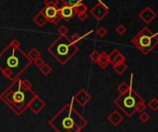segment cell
I'll list each match as a JSON object with an SVG mask.
<instances>
[{
  "label": "cell",
  "instance_id": "cell-27",
  "mask_svg": "<svg viewBox=\"0 0 158 132\" xmlns=\"http://www.w3.org/2000/svg\"><path fill=\"white\" fill-rule=\"evenodd\" d=\"M32 1H35V0H32Z\"/></svg>",
  "mask_w": 158,
  "mask_h": 132
},
{
  "label": "cell",
  "instance_id": "cell-15",
  "mask_svg": "<svg viewBox=\"0 0 158 132\" xmlns=\"http://www.w3.org/2000/svg\"><path fill=\"white\" fill-rule=\"evenodd\" d=\"M60 1L64 6H69L71 7H74L76 5L81 2V0H60Z\"/></svg>",
  "mask_w": 158,
  "mask_h": 132
},
{
  "label": "cell",
  "instance_id": "cell-25",
  "mask_svg": "<svg viewBox=\"0 0 158 132\" xmlns=\"http://www.w3.org/2000/svg\"><path fill=\"white\" fill-rule=\"evenodd\" d=\"M129 88L130 87H128V85L127 84H125V83H122L119 87H118V91L121 93H125V92H127L128 90H129Z\"/></svg>",
  "mask_w": 158,
  "mask_h": 132
},
{
  "label": "cell",
  "instance_id": "cell-20",
  "mask_svg": "<svg viewBox=\"0 0 158 132\" xmlns=\"http://www.w3.org/2000/svg\"><path fill=\"white\" fill-rule=\"evenodd\" d=\"M44 6H58V0H44Z\"/></svg>",
  "mask_w": 158,
  "mask_h": 132
},
{
  "label": "cell",
  "instance_id": "cell-4",
  "mask_svg": "<svg viewBox=\"0 0 158 132\" xmlns=\"http://www.w3.org/2000/svg\"><path fill=\"white\" fill-rule=\"evenodd\" d=\"M48 52L60 63L66 64L76 53L79 48L68 35H59L47 48Z\"/></svg>",
  "mask_w": 158,
  "mask_h": 132
},
{
  "label": "cell",
  "instance_id": "cell-10",
  "mask_svg": "<svg viewBox=\"0 0 158 132\" xmlns=\"http://www.w3.org/2000/svg\"><path fill=\"white\" fill-rule=\"evenodd\" d=\"M58 11H59V16L60 19H63L66 21H69L72 19V18L75 15L74 9L71 6H62L61 7H58Z\"/></svg>",
  "mask_w": 158,
  "mask_h": 132
},
{
  "label": "cell",
  "instance_id": "cell-21",
  "mask_svg": "<svg viewBox=\"0 0 158 132\" xmlns=\"http://www.w3.org/2000/svg\"><path fill=\"white\" fill-rule=\"evenodd\" d=\"M57 31H58V33L60 35H67L68 32H69V29H68V27L66 25H62V26H60L58 28Z\"/></svg>",
  "mask_w": 158,
  "mask_h": 132
},
{
  "label": "cell",
  "instance_id": "cell-14",
  "mask_svg": "<svg viewBox=\"0 0 158 132\" xmlns=\"http://www.w3.org/2000/svg\"><path fill=\"white\" fill-rule=\"evenodd\" d=\"M27 56H28V57L31 59V61H34L35 59H37V58L40 57L41 54H40V52H39L36 48H32Z\"/></svg>",
  "mask_w": 158,
  "mask_h": 132
},
{
  "label": "cell",
  "instance_id": "cell-7",
  "mask_svg": "<svg viewBox=\"0 0 158 132\" xmlns=\"http://www.w3.org/2000/svg\"><path fill=\"white\" fill-rule=\"evenodd\" d=\"M91 15L98 21H101L109 13L108 7L102 2H98L90 9Z\"/></svg>",
  "mask_w": 158,
  "mask_h": 132
},
{
  "label": "cell",
  "instance_id": "cell-11",
  "mask_svg": "<svg viewBox=\"0 0 158 132\" xmlns=\"http://www.w3.org/2000/svg\"><path fill=\"white\" fill-rule=\"evenodd\" d=\"M33 22L40 28L44 27L46 23H47V19L44 17V13L42 10H40L34 17H33Z\"/></svg>",
  "mask_w": 158,
  "mask_h": 132
},
{
  "label": "cell",
  "instance_id": "cell-19",
  "mask_svg": "<svg viewBox=\"0 0 158 132\" xmlns=\"http://www.w3.org/2000/svg\"><path fill=\"white\" fill-rule=\"evenodd\" d=\"M89 33H86L85 35H88ZM85 35H80L79 33H74V34H72L71 35V37H70V40L73 42V43H77L81 39H82Z\"/></svg>",
  "mask_w": 158,
  "mask_h": 132
},
{
  "label": "cell",
  "instance_id": "cell-3",
  "mask_svg": "<svg viewBox=\"0 0 158 132\" xmlns=\"http://www.w3.org/2000/svg\"><path fill=\"white\" fill-rule=\"evenodd\" d=\"M84 123L82 118L70 105H66L52 121L59 132H78Z\"/></svg>",
  "mask_w": 158,
  "mask_h": 132
},
{
  "label": "cell",
  "instance_id": "cell-6",
  "mask_svg": "<svg viewBox=\"0 0 158 132\" xmlns=\"http://www.w3.org/2000/svg\"><path fill=\"white\" fill-rule=\"evenodd\" d=\"M141 103H143V99L131 87L127 92L123 93L118 98L116 99V104L129 116H131L138 108Z\"/></svg>",
  "mask_w": 158,
  "mask_h": 132
},
{
  "label": "cell",
  "instance_id": "cell-8",
  "mask_svg": "<svg viewBox=\"0 0 158 132\" xmlns=\"http://www.w3.org/2000/svg\"><path fill=\"white\" fill-rule=\"evenodd\" d=\"M42 11L44 17L46 18L47 22H50L52 24H57L61 19L59 16L58 6H44Z\"/></svg>",
  "mask_w": 158,
  "mask_h": 132
},
{
  "label": "cell",
  "instance_id": "cell-12",
  "mask_svg": "<svg viewBox=\"0 0 158 132\" xmlns=\"http://www.w3.org/2000/svg\"><path fill=\"white\" fill-rule=\"evenodd\" d=\"M97 63L102 67V68H106L108 63H109V58H108V55H106L105 52L101 53L99 55V57H98V61Z\"/></svg>",
  "mask_w": 158,
  "mask_h": 132
},
{
  "label": "cell",
  "instance_id": "cell-5",
  "mask_svg": "<svg viewBox=\"0 0 158 132\" xmlns=\"http://www.w3.org/2000/svg\"><path fill=\"white\" fill-rule=\"evenodd\" d=\"M131 43L143 55H148L158 43L157 34L153 32L148 27H143L131 40Z\"/></svg>",
  "mask_w": 158,
  "mask_h": 132
},
{
  "label": "cell",
  "instance_id": "cell-9",
  "mask_svg": "<svg viewBox=\"0 0 158 132\" xmlns=\"http://www.w3.org/2000/svg\"><path fill=\"white\" fill-rule=\"evenodd\" d=\"M139 17L143 22L148 24L151 23L156 18V13L150 6H146L139 13Z\"/></svg>",
  "mask_w": 158,
  "mask_h": 132
},
{
  "label": "cell",
  "instance_id": "cell-18",
  "mask_svg": "<svg viewBox=\"0 0 158 132\" xmlns=\"http://www.w3.org/2000/svg\"><path fill=\"white\" fill-rule=\"evenodd\" d=\"M96 33H97V35H98L99 37L104 38V37L107 34V30H106L104 26H101V27H99V29H97Z\"/></svg>",
  "mask_w": 158,
  "mask_h": 132
},
{
  "label": "cell",
  "instance_id": "cell-22",
  "mask_svg": "<svg viewBox=\"0 0 158 132\" xmlns=\"http://www.w3.org/2000/svg\"><path fill=\"white\" fill-rule=\"evenodd\" d=\"M99 55H100V53H99L97 50H94V51L91 53V55H90V58H91L93 61H94V62H97V61H98Z\"/></svg>",
  "mask_w": 158,
  "mask_h": 132
},
{
  "label": "cell",
  "instance_id": "cell-17",
  "mask_svg": "<svg viewBox=\"0 0 158 132\" xmlns=\"http://www.w3.org/2000/svg\"><path fill=\"white\" fill-rule=\"evenodd\" d=\"M114 68H115V69H116V71L118 72V73H119V74H121L126 68H127V67L124 65V63H118V64H116V65H114Z\"/></svg>",
  "mask_w": 158,
  "mask_h": 132
},
{
  "label": "cell",
  "instance_id": "cell-16",
  "mask_svg": "<svg viewBox=\"0 0 158 132\" xmlns=\"http://www.w3.org/2000/svg\"><path fill=\"white\" fill-rule=\"evenodd\" d=\"M115 31H116V32H117L118 34H119V35H124V34L126 33V31H127V28H126L125 25L119 24L118 26L116 27Z\"/></svg>",
  "mask_w": 158,
  "mask_h": 132
},
{
  "label": "cell",
  "instance_id": "cell-26",
  "mask_svg": "<svg viewBox=\"0 0 158 132\" xmlns=\"http://www.w3.org/2000/svg\"><path fill=\"white\" fill-rule=\"evenodd\" d=\"M34 63H35V65L37 66V67H39V68H41L44 64V60L42 59V58H37V59H35L34 60Z\"/></svg>",
  "mask_w": 158,
  "mask_h": 132
},
{
  "label": "cell",
  "instance_id": "cell-2",
  "mask_svg": "<svg viewBox=\"0 0 158 132\" xmlns=\"http://www.w3.org/2000/svg\"><path fill=\"white\" fill-rule=\"evenodd\" d=\"M36 97L34 92L27 89L21 80L16 79L8 88L1 94L0 98L16 113L22 112Z\"/></svg>",
  "mask_w": 158,
  "mask_h": 132
},
{
  "label": "cell",
  "instance_id": "cell-1",
  "mask_svg": "<svg viewBox=\"0 0 158 132\" xmlns=\"http://www.w3.org/2000/svg\"><path fill=\"white\" fill-rule=\"evenodd\" d=\"M31 64L27 54L20 48L16 39L0 53V70L7 79L14 80Z\"/></svg>",
  "mask_w": 158,
  "mask_h": 132
},
{
  "label": "cell",
  "instance_id": "cell-13",
  "mask_svg": "<svg viewBox=\"0 0 158 132\" xmlns=\"http://www.w3.org/2000/svg\"><path fill=\"white\" fill-rule=\"evenodd\" d=\"M73 9H74L75 14L79 15V14H81V13H86V12L88 11V6H87L84 3L81 2V3H79L78 5H76V6L73 7Z\"/></svg>",
  "mask_w": 158,
  "mask_h": 132
},
{
  "label": "cell",
  "instance_id": "cell-23",
  "mask_svg": "<svg viewBox=\"0 0 158 132\" xmlns=\"http://www.w3.org/2000/svg\"><path fill=\"white\" fill-rule=\"evenodd\" d=\"M41 70H42V72H43L44 75H47V74H49V73L51 72V68H50L48 65L44 64V65L41 67Z\"/></svg>",
  "mask_w": 158,
  "mask_h": 132
},
{
  "label": "cell",
  "instance_id": "cell-24",
  "mask_svg": "<svg viewBox=\"0 0 158 132\" xmlns=\"http://www.w3.org/2000/svg\"><path fill=\"white\" fill-rule=\"evenodd\" d=\"M77 16H78V19H79L81 21H82V22L86 21V20L88 19V17H89V15L87 14V12H86V13H81V14H79V15H77Z\"/></svg>",
  "mask_w": 158,
  "mask_h": 132
}]
</instances>
